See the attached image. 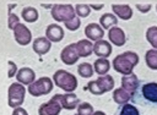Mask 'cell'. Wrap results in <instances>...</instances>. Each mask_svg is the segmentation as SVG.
Masks as SVG:
<instances>
[{
  "label": "cell",
  "instance_id": "cell-1",
  "mask_svg": "<svg viewBox=\"0 0 157 115\" xmlns=\"http://www.w3.org/2000/svg\"><path fill=\"white\" fill-rule=\"evenodd\" d=\"M137 62H139V55L135 51H124L114 58L113 69L117 72L126 76L132 73V70L137 65Z\"/></svg>",
  "mask_w": 157,
  "mask_h": 115
},
{
  "label": "cell",
  "instance_id": "cell-2",
  "mask_svg": "<svg viewBox=\"0 0 157 115\" xmlns=\"http://www.w3.org/2000/svg\"><path fill=\"white\" fill-rule=\"evenodd\" d=\"M53 81L55 86H58L67 93H72L77 88V78L66 70L55 71L53 75Z\"/></svg>",
  "mask_w": 157,
  "mask_h": 115
},
{
  "label": "cell",
  "instance_id": "cell-3",
  "mask_svg": "<svg viewBox=\"0 0 157 115\" xmlns=\"http://www.w3.org/2000/svg\"><path fill=\"white\" fill-rule=\"evenodd\" d=\"M25 94H26V89L25 86L20 82H13L10 84L9 89H7V104L11 108H18L23 104L25 100Z\"/></svg>",
  "mask_w": 157,
  "mask_h": 115
},
{
  "label": "cell",
  "instance_id": "cell-4",
  "mask_svg": "<svg viewBox=\"0 0 157 115\" xmlns=\"http://www.w3.org/2000/svg\"><path fill=\"white\" fill-rule=\"evenodd\" d=\"M52 17L56 22H67L76 16L75 7L70 4H55L52 7Z\"/></svg>",
  "mask_w": 157,
  "mask_h": 115
},
{
  "label": "cell",
  "instance_id": "cell-5",
  "mask_svg": "<svg viewBox=\"0 0 157 115\" xmlns=\"http://www.w3.org/2000/svg\"><path fill=\"white\" fill-rule=\"evenodd\" d=\"M53 87H54L53 81L49 77H40L39 80H36L32 84L28 86V92L33 97H40L49 94Z\"/></svg>",
  "mask_w": 157,
  "mask_h": 115
},
{
  "label": "cell",
  "instance_id": "cell-6",
  "mask_svg": "<svg viewBox=\"0 0 157 115\" xmlns=\"http://www.w3.org/2000/svg\"><path fill=\"white\" fill-rule=\"evenodd\" d=\"M60 59L65 65H69V66L76 64L80 59V55H78V51L76 48V43H71V44L66 45L60 53Z\"/></svg>",
  "mask_w": 157,
  "mask_h": 115
},
{
  "label": "cell",
  "instance_id": "cell-7",
  "mask_svg": "<svg viewBox=\"0 0 157 115\" xmlns=\"http://www.w3.org/2000/svg\"><path fill=\"white\" fill-rule=\"evenodd\" d=\"M61 109L63 106L59 99L56 98V95H54L49 102L43 103L38 108V115H59Z\"/></svg>",
  "mask_w": 157,
  "mask_h": 115
},
{
  "label": "cell",
  "instance_id": "cell-8",
  "mask_svg": "<svg viewBox=\"0 0 157 115\" xmlns=\"http://www.w3.org/2000/svg\"><path fill=\"white\" fill-rule=\"evenodd\" d=\"M13 37H15V40L20 45H22V46L28 45L31 43V40H32V33H31L29 28L26 24H23V23H18L15 27V29H13Z\"/></svg>",
  "mask_w": 157,
  "mask_h": 115
},
{
  "label": "cell",
  "instance_id": "cell-9",
  "mask_svg": "<svg viewBox=\"0 0 157 115\" xmlns=\"http://www.w3.org/2000/svg\"><path fill=\"white\" fill-rule=\"evenodd\" d=\"M55 95L59 99L63 109L74 110V109H77V106L80 104V100L74 92L72 93H65V94H55Z\"/></svg>",
  "mask_w": 157,
  "mask_h": 115
},
{
  "label": "cell",
  "instance_id": "cell-10",
  "mask_svg": "<svg viewBox=\"0 0 157 115\" xmlns=\"http://www.w3.org/2000/svg\"><path fill=\"white\" fill-rule=\"evenodd\" d=\"M85 35H86L90 40L98 42V40H101V39L104 37V31H103V28L101 27V24L92 22V23H88V24L85 27Z\"/></svg>",
  "mask_w": 157,
  "mask_h": 115
},
{
  "label": "cell",
  "instance_id": "cell-11",
  "mask_svg": "<svg viewBox=\"0 0 157 115\" xmlns=\"http://www.w3.org/2000/svg\"><path fill=\"white\" fill-rule=\"evenodd\" d=\"M108 39L110 40L112 44L117 45V46H123L125 43H126V37H125V33L124 31L118 27V26H114L112 27L109 31H108Z\"/></svg>",
  "mask_w": 157,
  "mask_h": 115
},
{
  "label": "cell",
  "instance_id": "cell-12",
  "mask_svg": "<svg viewBox=\"0 0 157 115\" xmlns=\"http://www.w3.org/2000/svg\"><path fill=\"white\" fill-rule=\"evenodd\" d=\"M45 37L54 43H59L64 38V29L58 23H50L47 26L45 29Z\"/></svg>",
  "mask_w": 157,
  "mask_h": 115
},
{
  "label": "cell",
  "instance_id": "cell-13",
  "mask_svg": "<svg viewBox=\"0 0 157 115\" xmlns=\"http://www.w3.org/2000/svg\"><path fill=\"white\" fill-rule=\"evenodd\" d=\"M112 51H113V48H112V44L108 40L101 39V40H98L93 44V53L99 58L107 59L112 54Z\"/></svg>",
  "mask_w": 157,
  "mask_h": 115
},
{
  "label": "cell",
  "instance_id": "cell-14",
  "mask_svg": "<svg viewBox=\"0 0 157 115\" xmlns=\"http://www.w3.org/2000/svg\"><path fill=\"white\" fill-rule=\"evenodd\" d=\"M32 48H33V51L38 55H44L47 54L50 48H52V42L47 38V37H38L33 40V44H32Z\"/></svg>",
  "mask_w": 157,
  "mask_h": 115
},
{
  "label": "cell",
  "instance_id": "cell-15",
  "mask_svg": "<svg viewBox=\"0 0 157 115\" xmlns=\"http://www.w3.org/2000/svg\"><path fill=\"white\" fill-rule=\"evenodd\" d=\"M16 78H17V82L25 86H29L36 81V73L29 67H21L16 75Z\"/></svg>",
  "mask_w": 157,
  "mask_h": 115
},
{
  "label": "cell",
  "instance_id": "cell-16",
  "mask_svg": "<svg viewBox=\"0 0 157 115\" xmlns=\"http://www.w3.org/2000/svg\"><path fill=\"white\" fill-rule=\"evenodd\" d=\"M112 10L117 17L124 21L132 17V9L128 4H112Z\"/></svg>",
  "mask_w": 157,
  "mask_h": 115
},
{
  "label": "cell",
  "instance_id": "cell-17",
  "mask_svg": "<svg viewBox=\"0 0 157 115\" xmlns=\"http://www.w3.org/2000/svg\"><path fill=\"white\" fill-rule=\"evenodd\" d=\"M121 87L124 89H126L131 95L136 92L137 87H139V78L135 73H130L126 76L121 77Z\"/></svg>",
  "mask_w": 157,
  "mask_h": 115
},
{
  "label": "cell",
  "instance_id": "cell-18",
  "mask_svg": "<svg viewBox=\"0 0 157 115\" xmlns=\"http://www.w3.org/2000/svg\"><path fill=\"white\" fill-rule=\"evenodd\" d=\"M142 95L151 103H157V82H148L142 86Z\"/></svg>",
  "mask_w": 157,
  "mask_h": 115
},
{
  "label": "cell",
  "instance_id": "cell-19",
  "mask_svg": "<svg viewBox=\"0 0 157 115\" xmlns=\"http://www.w3.org/2000/svg\"><path fill=\"white\" fill-rule=\"evenodd\" d=\"M131 97H132V95H131L126 89H124L123 87H119V88L114 89V92H113V100H114L117 104H119V105L128 104L129 100L131 99Z\"/></svg>",
  "mask_w": 157,
  "mask_h": 115
},
{
  "label": "cell",
  "instance_id": "cell-20",
  "mask_svg": "<svg viewBox=\"0 0 157 115\" xmlns=\"http://www.w3.org/2000/svg\"><path fill=\"white\" fill-rule=\"evenodd\" d=\"M76 48L78 51L80 58H86L90 56L93 53V44L88 39H81L76 43Z\"/></svg>",
  "mask_w": 157,
  "mask_h": 115
},
{
  "label": "cell",
  "instance_id": "cell-21",
  "mask_svg": "<svg viewBox=\"0 0 157 115\" xmlns=\"http://www.w3.org/2000/svg\"><path fill=\"white\" fill-rule=\"evenodd\" d=\"M117 23H118V17L114 13L105 12L99 17V24L104 29H110L112 27L117 26Z\"/></svg>",
  "mask_w": 157,
  "mask_h": 115
},
{
  "label": "cell",
  "instance_id": "cell-22",
  "mask_svg": "<svg viewBox=\"0 0 157 115\" xmlns=\"http://www.w3.org/2000/svg\"><path fill=\"white\" fill-rule=\"evenodd\" d=\"M93 69L96 71L97 75L99 76H104L108 73L109 69H110V62L108 59H104V58H98L94 64H93Z\"/></svg>",
  "mask_w": 157,
  "mask_h": 115
},
{
  "label": "cell",
  "instance_id": "cell-23",
  "mask_svg": "<svg viewBox=\"0 0 157 115\" xmlns=\"http://www.w3.org/2000/svg\"><path fill=\"white\" fill-rule=\"evenodd\" d=\"M21 17L26 22L33 23V22H36L39 18V13H38V11H37L36 7H33V6H26L21 11Z\"/></svg>",
  "mask_w": 157,
  "mask_h": 115
},
{
  "label": "cell",
  "instance_id": "cell-24",
  "mask_svg": "<svg viewBox=\"0 0 157 115\" xmlns=\"http://www.w3.org/2000/svg\"><path fill=\"white\" fill-rule=\"evenodd\" d=\"M98 84L101 86V88L103 89V92H109L114 88V78L110 75H104V76H99L97 80Z\"/></svg>",
  "mask_w": 157,
  "mask_h": 115
},
{
  "label": "cell",
  "instance_id": "cell-25",
  "mask_svg": "<svg viewBox=\"0 0 157 115\" xmlns=\"http://www.w3.org/2000/svg\"><path fill=\"white\" fill-rule=\"evenodd\" d=\"M145 61L147 67L151 70H157V50L156 49H150L145 54Z\"/></svg>",
  "mask_w": 157,
  "mask_h": 115
},
{
  "label": "cell",
  "instance_id": "cell-26",
  "mask_svg": "<svg viewBox=\"0 0 157 115\" xmlns=\"http://www.w3.org/2000/svg\"><path fill=\"white\" fill-rule=\"evenodd\" d=\"M77 72H78V75H80L81 77L88 78V77H91V76L93 75L94 69H93V66H92L91 64H88V62H81V64L78 65V67H77Z\"/></svg>",
  "mask_w": 157,
  "mask_h": 115
},
{
  "label": "cell",
  "instance_id": "cell-27",
  "mask_svg": "<svg viewBox=\"0 0 157 115\" xmlns=\"http://www.w3.org/2000/svg\"><path fill=\"white\" fill-rule=\"evenodd\" d=\"M146 39L153 46V49L157 50V26H151L146 31Z\"/></svg>",
  "mask_w": 157,
  "mask_h": 115
},
{
  "label": "cell",
  "instance_id": "cell-28",
  "mask_svg": "<svg viewBox=\"0 0 157 115\" xmlns=\"http://www.w3.org/2000/svg\"><path fill=\"white\" fill-rule=\"evenodd\" d=\"M93 106L88 102L80 103L77 106V114L78 115H93Z\"/></svg>",
  "mask_w": 157,
  "mask_h": 115
},
{
  "label": "cell",
  "instance_id": "cell-29",
  "mask_svg": "<svg viewBox=\"0 0 157 115\" xmlns=\"http://www.w3.org/2000/svg\"><path fill=\"white\" fill-rule=\"evenodd\" d=\"M75 12H76V16L78 17H87L91 13V7L90 5H86V4H77L75 6Z\"/></svg>",
  "mask_w": 157,
  "mask_h": 115
},
{
  "label": "cell",
  "instance_id": "cell-30",
  "mask_svg": "<svg viewBox=\"0 0 157 115\" xmlns=\"http://www.w3.org/2000/svg\"><path fill=\"white\" fill-rule=\"evenodd\" d=\"M119 115H140V114H139V110L135 105H131V104L128 103V104L123 105Z\"/></svg>",
  "mask_w": 157,
  "mask_h": 115
},
{
  "label": "cell",
  "instance_id": "cell-31",
  "mask_svg": "<svg viewBox=\"0 0 157 115\" xmlns=\"http://www.w3.org/2000/svg\"><path fill=\"white\" fill-rule=\"evenodd\" d=\"M87 88H88V91H90L92 94H94V95H102V94L104 93L97 81H91V82H88Z\"/></svg>",
  "mask_w": 157,
  "mask_h": 115
},
{
  "label": "cell",
  "instance_id": "cell-32",
  "mask_svg": "<svg viewBox=\"0 0 157 115\" xmlns=\"http://www.w3.org/2000/svg\"><path fill=\"white\" fill-rule=\"evenodd\" d=\"M64 24H65V27H66L69 31H76V29H78V27L81 26V20H80L78 16H75L72 20L65 22Z\"/></svg>",
  "mask_w": 157,
  "mask_h": 115
},
{
  "label": "cell",
  "instance_id": "cell-33",
  "mask_svg": "<svg viewBox=\"0 0 157 115\" xmlns=\"http://www.w3.org/2000/svg\"><path fill=\"white\" fill-rule=\"evenodd\" d=\"M18 23H21L20 20H18V17H17L15 13H12L11 11H9V16H7V27L13 31L15 27H16Z\"/></svg>",
  "mask_w": 157,
  "mask_h": 115
},
{
  "label": "cell",
  "instance_id": "cell-34",
  "mask_svg": "<svg viewBox=\"0 0 157 115\" xmlns=\"http://www.w3.org/2000/svg\"><path fill=\"white\" fill-rule=\"evenodd\" d=\"M7 65H9L7 76H9V77H13V76H16V75H17V72H18V69H17L16 64H15L13 61H9V62H7Z\"/></svg>",
  "mask_w": 157,
  "mask_h": 115
},
{
  "label": "cell",
  "instance_id": "cell-35",
  "mask_svg": "<svg viewBox=\"0 0 157 115\" xmlns=\"http://www.w3.org/2000/svg\"><path fill=\"white\" fill-rule=\"evenodd\" d=\"M136 9L142 12V13H146L151 10V4L150 2H136Z\"/></svg>",
  "mask_w": 157,
  "mask_h": 115
},
{
  "label": "cell",
  "instance_id": "cell-36",
  "mask_svg": "<svg viewBox=\"0 0 157 115\" xmlns=\"http://www.w3.org/2000/svg\"><path fill=\"white\" fill-rule=\"evenodd\" d=\"M12 115H28V113H27V110H26V109H23V108L18 106V108H15V109H13Z\"/></svg>",
  "mask_w": 157,
  "mask_h": 115
},
{
  "label": "cell",
  "instance_id": "cell-37",
  "mask_svg": "<svg viewBox=\"0 0 157 115\" xmlns=\"http://www.w3.org/2000/svg\"><path fill=\"white\" fill-rule=\"evenodd\" d=\"M104 6V4L103 2H99V4H94V2H90V7H92L93 10H101L102 7Z\"/></svg>",
  "mask_w": 157,
  "mask_h": 115
},
{
  "label": "cell",
  "instance_id": "cell-38",
  "mask_svg": "<svg viewBox=\"0 0 157 115\" xmlns=\"http://www.w3.org/2000/svg\"><path fill=\"white\" fill-rule=\"evenodd\" d=\"M93 115H105V113L104 111H101V110H97V111L93 113Z\"/></svg>",
  "mask_w": 157,
  "mask_h": 115
},
{
  "label": "cell",
  "instance_id": "cell-39",
  "mask_svg": "<svg viewBox=\"0 0 157 115\" xmlns=\"http://www.w3.org/2000/svg\"><path fill=\"white\" fill-rule=\"evenodd\" d=\"M75 115H78V114H75Z\"/></svg>",
  "mask_w": 157,
  "mask_h": 115
},
{
  "label": "cell",
  "instance_id": "cell-40",
  "mask_svg": "<svg viewBox=\"0 0 157 115\" xmlns=\"http://www.w3.org/2000/svg\"><path fill=\"white\" fill-rule=\"evenodd\" d=\"M156 9H157V7H156Z\"/></svg>",
  "mask_w": 157,
  "mask_h": 115
}]
</instances>
